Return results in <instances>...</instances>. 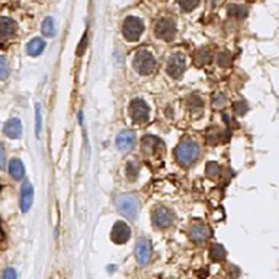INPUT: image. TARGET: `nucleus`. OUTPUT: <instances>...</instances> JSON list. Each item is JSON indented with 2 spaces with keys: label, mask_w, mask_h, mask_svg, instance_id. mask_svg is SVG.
Returning <instances> with one entry per match:
<instances>
[{
  "label": "nucleus",
  "mask_w": 279,
  "mask_h": 279,
  "mask_svg": "<svg viewBox=\"0 0 279 279\" xmlns=\"http://www.w3.org/2000/svg\"><path fill=\"white\" fill-rule=\"evenodd\" d=\"M86 42H87V35L84 34V37H83V42H80V45H79V50H77V54L80 55L83 51H84V48H86Z\"/></svg>",
  "instance_id": "nucleus-33"
},
{
  "label": "nucleus",
  "mask_w": 279,
  "mask_h": 279,
  "mask_svg": "<svg viewBox=\"0 0 279 279\" xmlns=\"http://www.w3.org/2000/svg\"><path fill=\"white\" fill-rule=\"evenodd\" d=\"M154 32H156L157 38H160L163 41H172L176 35V22L170 18H163L157 22Z\"/></svg>",
  "instance_id": "nucleus-8"
},
{
  "label": "nucleus",
  "mask_w": 279,
  "mask_h": 279,
  "mask_svg": "<svg viewBox=\"0 0 279 279\" xmlns=\"http://www.w3.org/2000/svg\"><path fill=\"white\" fill-rule=\"evenodd\" d=\"M206 175H208V178L211 179H215L218 175H220V172H221V167H220V164L218 163H215V161H211V163H208L206 164Z\"/></svg>",
  "instance_id": "nucleus-23"
},
{
  "label": "nucleus",
  "mask_w": 279,
  "mask_h": 279,
  "mask_svg": "<svg viewBox=\"0 0 279 279\" xmlns=\"http://www.w3.org/2000/svg\"><path fill=\"white\" fill-rule=\"evenodd\" d=\"M179 6H180L183 10L191 12L192 9H195V7L198 6V1H186V3H185V1H180V3H179Z\"/></svg>",
  "instance_id": "nucleus-29"
},
{
  "label": "nucleus",
  "mask_w": 279,
  "mask_h": 279,
  "mask_svg": "<svg viewBox=\"0 0 279 279\" xmlns=\"http://www.w3.org/2000/svg\"><path fill=\"white\" fill-rule=\"evenodd\" d=\"M45 50V42L42 38H32L28 44H26V52L31 55V57H38L41 55Z\"/></svg>",
  "instance_id": "nucleus-16"
},
{
  "label": "nucleus",
  "mask_w": 279,
  "mask_h": 279,
  "mask_svg": "<svg viewBox=\"0 0 279 279\" xmlns=\"http://www.w3.org/2000/svg\"><path fill=\"white\" fill-rule=\"evenodd\" d=\"M157 147L159 149H164V146H163V143L159 140V138H156V137H152V135H147V137H144V140H143V150L147 153H152V152H156L157 150Z\"/></svg>",
  "instance_id": "nucleus-18"
},
{
  "label": "nucleus",
  "mask_w": 279,
  "mask_h": 279,
  "mask_svg": "<svg viewBox=\"0 0 279 279\" xmlns=\"http://www.w3.org/2000/svg\"><path fill=\"white\" fill-rule=\"evenodd\" d=\"M41 31L42 34L47 37V38H52L55 35V24H54V19L48 16L42 21V25H41Z\"/></svg>",
  "instance_id": "nucleus-20"
},
{
  "label": "nucleus",
  "mask_w": 279,
  "mask_h": 279,
  "mask_svg": "<svg viewBox=\"0 0 279 279\" xmlns=\"http://www.w3.org/2000/svg\"><path fill=\"white\" fill-rule=\"evenodd\" d=\"M9 173L15 180H21L25 176V167L24 163L19 159H12L9 161Z\"/></svg>",
  "instance_id": "nucleus-17"
},
{
  "label": "nucleus",
  "mask_w": 279,
  "mask_h": 279,
  "mask_svg": "<svg viewBox=\"0 0 279 279\" xmlns=\"http://www.w3.org/2000/svg\"><path fill=\"white\" fill-rule=\"evenodd\" d=\"M9 77V63L4 55H0V80H6Z\"/></svg>",
  "instance_id": "nucleus-26"
},
{
  "label": "nucleus",
  "mask_w": 279,
  "mask_h": 279,
  "mask_svg": "<svg viewBox=\"0 0 279 279\" xmlns=\"http://www.w3.org/2000/svg\"><path fill=\"white\" fill-rule=\"evenodd\" d=\"M137 172H138V170H137L135 164H134V163H129L127 166V176L129 175V179L134 180V179L137 178Z\"/></svg>",
  "instance_id": "nucleus-30"
},
{
  "label": "nucleus",
  "mask_w": 279,
  "mask_h": 279,
  "mask_svg": "<svg viewBox=\"0 0 279 279\" xmlns=\"http://www.w3.org/2000/svg\"><path fill=\"white\" fill-rule=\"evenodd\" d=\"M135 141H137V135L134 131H122L121 134H118L117 140H115V144L117 147L121 150V152H129L134 149L135 146Z\"/></svg>",
  "instance_id": "nucleus-11"
},
{
  "label": "nucleus",
  "mask_w": 279,
  "mask_h": 279,
  "mask_svg": "<svg viewBox=\"0 0 279 279\" xmlns=\"http://www.w3.org/2000/svg\"><path fill=\"white\" fill-rule=\"evenodd\" d=\"M42 131V112H41V103H35V135L37 138L41 137Z\"/></svg>",
  "instance_id": "nucleus-21"
},
{
  "label": "nucleus",
  "mask_w": 279,
  "mask_h": 279,
  "mask_svg": "<svg viewBox=\"0 0 279 279\" xmlns=\"http://www.w3.org/2000/svg\"><path fill=\"white\" fill-rule=\"evenodd\" d=\"M199 146L192 140H183L175 150L176 160L182 166H191L199 157Z\"/></svg>",
  "instance_id": "nucleus-1"
},
{
  "label": "nucleus",
  "mask_w": 279,
  "mask_h": 279,
  "mask_svg": "<svg viewBox=\"0 0 279 279\" xmlns=\"http://www.w3.org/2000/svg\"><path fill=\"white\" fill-rule=\"evenodd\" d=\"M129 117L134 122L137 124H144L149 121L150 118V106L147 105V102L135 98L129 103Z\"/></svg>",
  "instance_id": "nucleus-5"
},
{
  "label": "nucleus",
  "mask_w": 279,
  "mask_h": 279,
  "mask_svg": "<svg viewBox=\"0 0 279 279\" xmlns=\"http://www.w3.org/2000/svg\"><path fill=\"white\" fill-rule=\"evenodd\" d=\"M144 32V22L137 16H128L122 25V34L127 41L135 42L141 38Z\"/></svg>",
  "instance_id": "nucleus-4"
},
{
  "label": "nucleus",
  "mask_w": 279,
  "mask_h": 279,
  "mask_svg": "<svg viewBox=\"0 0 279 279\" xmlns=\"http://www.w3.org/2000/svg\"><path fill=\"white\" fill-rule=\"evenodd\" d=\"M3 132L9 138H19L22 135V124L18 118H10L4 122Z\"/></svg>",
  "instance_id": "nucleus-14"
},
{
  "label": "nucleus",
  "mask_w": 279,
  "mask_h": 279,
  "mask_svg": "<svg viewBox=\"0 0 279 279\" xmlns=\"http://www.w3.org/2000/svg\"><path fill=\"white\" fill-rule=\"evenodd\" d=\"M135 257H137V262L140 266H146L149 265V262L152 260V247L149 244L147 240L144 239H140L137 241V246H135Z\"/></svg>",
  "instance_id": "nucleus-10"
},
{
  "label": "nucleus",
  "mask_w": 279,
  "mask_h": 279,
  "mask_svg": "<svg viewBox=\"0 0 279 279\" xmlns=\"http://www.w3.org/2000/svg\"><path fill=\"white\" fill-rule=\"evenodd\" d=\"M229 13L237 18H244L247 15V9L240 4H233V6H229Z\"/></svg>",
  "instance_id": "nucleus-24"
},
{
  "label": "nucleus",
  "mask_w": 279,
  "mask_h": 279,
  "mask_svg": "<svg viewBox=\"0 0 279 279\" xmlns=\"http://www.w3.org/2000/svg\"><path fill=\"white\" fill-rule=\"evenodd\" d=\"M32 203H34V186L29 182H25L21 189V201H19L21 211L26 214L31 209Z\"/></svg>",
  "instance_id": "nucleus-12"
},
{
  "label": "nucleus",
  "mask_w": 279,
  "mask_h": 279,
  "mask_svg": "<svg viewBox=\"0 0 279 279\" xmlns=\"http://www.w3.org/2000/svg\"><path fill=\"white\" fill-rule=\"evenodd\" d=\"M246 111H247V103L246 102H237V103H234V112L237 115H243Z\"/></svg>",
  "instance_id": "nucleus-28"
},
{
  "label": "nucleus",
  "mask_w": 279,
  "mask_h": 279,
  "mask_svg": "<svg viewBox=\"0 0 279 279\" xmlns=\"http://www.w3.org/2000/svg\"><path fill=\"white\" fill-rule=\"evenodd\" d=\"M231 55H230L227 51H223V52H220L218 54V57H217V63H218V66L220 67H230L231 66Z\"/></svg>",
  "instance_id": "nucleus-25"
},
{
  "label": "nucleus",
  "mask_w": 279,
  "mask_h": 279,
  "mask_svg": "<svg viewBox=\"0 0 279 279\" xmlns=\"http://www.w3.org/2000/svg\"><path fill=\"white\" fill-rule=\"evenodd\" d=\"M226 96H223L221 93H218V95H215V98H214V105L217 106V108H223L224 105H226Z\"/></svg>",
  "instance_id": "nucleus-31"
},
{
  "label": "nucleus",
  "mask_w": 279,
  "mask_h": 279,
  "mask_svg": "<svg viewBox=\"0 0 279 279\" xmlns=\"http://www.w3.org/2000/svg\"><path fill=\"white\" fill-rule=\"evenodd\" d=\"M132 66L135 69V72L141 76H149L152 75L153 72L156 70V58L150 51L141 50L138 51L134 57V61H132Z\"/></svg>",
  "instance_id": "nucleus-3"
},
{
  "label": "nucleus",
  "mask_w": 279,
  "mask_h": 279,
  "mask_svg": "<svg viewBox=\"0 0 279 279\" xmlns=\"http://www.w3.org/2000/svg\"><path fill=\"white\" fill-rule=\"evenodd\" d=\"M16 31H18V25L12 18H7V16L0 18V38L3 40L10 38L16 34Z\"/></svg>",
  "instance_id": "nucleus-13"
},
{
  "label": "nucleus",
  "mask_w": 279,
  "mask_h": 279,
  "mask_svg": "<svg viewBox=\"0 0 279 279\" xmlns=\"http://www.w3.org/2000/svg\"><path fill=\"white\" fill-rule=\"evenodd\" d=\"M211 61V52L206 48H201V50L197 52V57H195V63L197 66H203L206 63Z\"/></svg>",
  "instance_id": "nucleus-22"
},
{
  "label": "nucleus",
  "mask_w": 279,
  "mask_h": 279,
  "mask_svg": "<svg viewBox=\"0 0 279 279\" xmlns=\"http://www.w3.org/2000/svg\"><path fill=\"white\" fill-rule=\"evenodd\" d=\"M208 236H209V230L206 229V226H203V224H194L189 229V237L197 243L205 241L208 239Z\"/></svg>",
  "instance_id": "nucleus-15"
},
{
  "label": "nucleus",
  "mask_w": 279,
  "mask_h": 279,
  "mask_svg": "<svg viewBox=\"0 0 279 279\" xmlns=\"http://www.w3.org/2000/svg\"><path fill=\"white\" fill-rule=\"evenodd\" d=\"M186 70V57L182 52H175L173 55H170V58L167 60V66H166V72L172 79H179Z\"/></svg>",
  "instance_id": "nucleus-7"
},
{
  "label": "nucleus",
  "mask_w": 279,
  "mask_h": 279,
  "mask_svg": "<svg viewBox=\"0 0 279 279\" xmlns=\"http://www.w3.org/2000/svg\"><path fill=\"white\" fill-rule=\"evenodd\" d=\"M175 220H176L175 212L166 206H157L152 214L153 224L157 229H169L170 226H173Z\"/></svg>",
  "instance_id": "nucleus-6"
},
{
  "label": "nucleus",
  "mask_w": 279,
  "mask_h": 279,
  "mask_svg": "<svg viewBox=\"0 0 279 279\" xmlns=\"http://www.w3.org/2000/svg\"><path fill=\"white\" fill-rule=\"evenodd\" d=\"M115 205H117L118 211L129 220H135L138 212H140V208H141V203L138 201V198L134 197V195H129V194L120 195L115 201Z\"/></svg>",
  "instance_id": "nucleus-2"
},
{
  "label": "nucleus",
  "mask_w": 279,
  "mask_h": 279,
  "mask_svg": "<svg viewBox=\"0 0 279 279\" xmlns=\"http://www.w3.org/2000/svg\"><path fill=\"white\" fill-rule=\"evenodd\" d=\"M226 256H227V252H226V249H224L221 244L215 243V244L211 246V249H209V257H211L214 262H221V260L226 259Z\"/></svg>",
  "instance_id": "nucleus-19"
},
{
  "label": "nucleus",
  "mask_w": 279,
  "mask_h": 279,
  "mask_svg": "<svg viewBox=\"0 0 279 279\" xmlns=\"http://www.w3.org/2000/svg\"><path fill=\"white\" fill-rule=\"evenodd\" d=\"M4 167H6V152H4L3 144L0 143V170Z\"/></svg>",
  "instance_id": "nucleus-32"
},
{
  "label": "nucleus",
  "mask_w": 279,
  "mask_h": 279,
  "mask_svg": "<svg viewBox=\"0 0 279 279\" xmlns=\"http://www.w3.org/2000/svg\"><path fill=\"white\" fill-rule=\"evenodd\" d=\"M129 237H131V229L128 227V224H125L124 221H117L111 231L112 241L117 244H124L129 240Z\"/></svg>",
  "instance_id": "nucleus-9"
},
{
  "label": "nucleus",
  "mask_w": 279,
  "mask_h": 279,
  "mask_svg": "<svg viewBox=\"0 0 279 279\" xmlns=\"http://www.w3.org/2000/svg\"><path fill=\"white\" fill-rule=\"evenodd\" d=\"M1 279H18V274L13 268H6L1 274Z\"/></svg>",
  "instance_id": "nucleus-27"
}]
</instances>
